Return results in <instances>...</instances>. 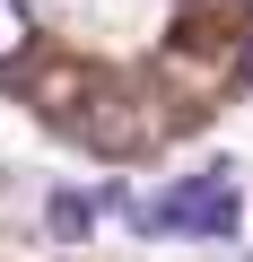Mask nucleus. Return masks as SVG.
Wrapping results in <instances>:
<instances>
[{
	"instance_id": "obj_1",
	"label": "nucleus",
	"mask_w": 253,
	"mask_h": 262,
	"mask_svg": "<svg viewBox=\"0 0 253 262\" xmlns=\"http://www.w3.org/2000/svg\"><path fill=\"white\" fill-rule=\"evenodd\" d=\"M166 219H175V227H201V236H227V227H236V175L210 166L201 184H175Z\"/></svg>"
},
{
	"instance_id": "obj_2",
	"label": "nucleus",
	"mask_w": 253,
	"mask_h": 262,
	"mask_svg": "<svg viewBox=\"0 0 253 262\" xmlns=\"http://www.w3.org/2000/svg\"><path fill=\"white\" fill-rule=\"evenodd\" d=\"M27 44H35V9L27 0H0V70L27 61Z\"/></svg>"
},
{
	"instance_id": "obj_3",
	"label": "nucleus",
	"mask_w": 253,
	"mask_h": 262,
	"mask_svg": "<svg viewBox=\"0 0 253 262\" xmlns=\"http://www.w3.org/2000/svg\"><path fill=\"white\" fill-rule=\"evenodd\" d=\"M87 210H96V201H79V192H53V201H44V227H53V245H79V236H87Z\"/></svg>"
},
{
	"instance_id": "obj_4",
	"label": "nucleus",
	"mask_w": 253,
	"mask_h": 262,
	"mask_svg": "<svg viewBox=\"0 0 253 262\" xmlns=\"http://www.w3.org/2000/svg\"><path fill=\"white\" fill-rule=\"evenodd\" d=\"M236 70H244V79H253V44H244V53H236Z\"/></svg>"
}]
</instances>
